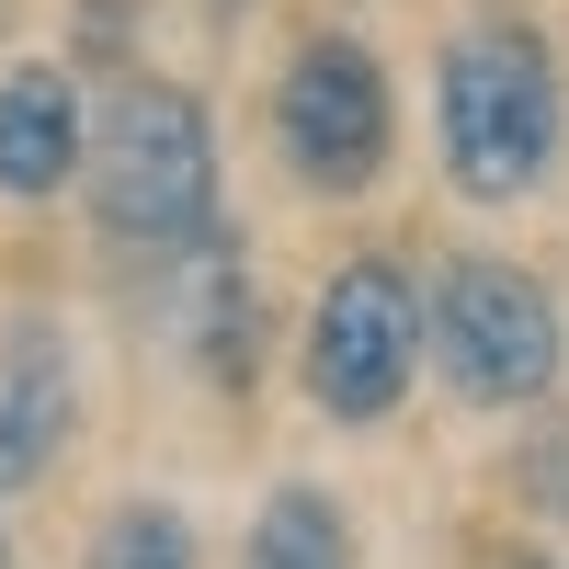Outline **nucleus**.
Listing matches in <instances>:
<instances>
[{
	"label": "nucleus",
	"mask_w": 569,
	"mask_h": 569,
	"mask_svg": "<svg viewBox=\"0 0 569 569\" xmlns=\"http://www.w3.org/2000/svg\"><path fill=\"white\" fill-rule=\"evenodd\" d=\"M80 160H91V217L126 251L206 240V217H217V126H206L194 91L114 80V103L80 126Z\"/></svg>",
	"instance_id": "obj_1"
},
{
	"label": "nucleus",
	"mask_w": 569,
	"mask_h": 569,
	"mask_svg": "<svg viewBox=\"0 0 569 569\" xmlns=\"http://www.w3.org/2000/svg\"><path fill=\"white\" fill-rule=\"evenodd\" d=\"M433 126H445V171L456 194L512 206L536 194L547 160H558V69L525 23H479L445 46V80H433Z\"/></svg>",
	"instance_id": "obj_2"
},
{
	"label": "nucleus",
	"mask_w": 569,
	"mask_h": 569,
	"mask_svg": "<svg viewBox=\"0 0 569 569\" xmlns=\"http://www.w3.org/2000/svg\"><path fill=\"white\" fill-rule=\"evenodd\" d=\"M421 342H433L445 388L479 410H525L558 388V308L525 262H445L433 297H421Z\"/></svg>",
	"instance_id": "obj_3"
},
{
	"label": "nucleus",
	"mask_w": 569,
	"mask_h": 569,
	"mask_svg": "<svg viewBox=\"0 0 569 569\" xmlns=\"http://www.w3.org/2000/svg\"><path fill=\"white\" fill-rule=\"evenodd\" d=\"M421 365V297L399 262H342L308 319V399L330 421H388Z\"/></svg>",
	"instance_id": "obj_4"
},
{
	"label": "nucleus",
	"mask_w": 569,
	"mask_h": 569,
	"mask_svg": "<svg viewBox=\"0 0 569 569\" xmlns=\"http://www.w3.org/2000/svg\"><path fill=\"white\" fill-rule=\"evenodd\" d=\"M388 69L365 58L353 34H319L297 46V69H284L273 91V137L284 160H297V182H319V194H365L376 171H388Z\"/></svg>",
	"instance_id": "obj_5"
},
{
	"label": "nucleus",
	"mask_w": 569,
	"mask_h": 569,
	"mask_svg": "<svg viewBox=\"0 0 569 569\" xmlns=\"http://www.w3.org/2000/svg\"><path fill=\"white\" fill-rule=\"evenodd\" d=\"M80 171V103L58 69H12L0 80V194H58Z\"/></svg>",
	"instance_id": "obj_6"
},
{
	"label": "nucleus",
	"mask_w": 569,
	"mask_h": 569,
	"mask_svg": "<svg viewBox=\"0 0 569 569\" xmlns=\"http://www.w3.org/2000/svg\"><path fill=\"white\" fill-rule=\"evenodd\" d=\"M58 433H69V353L46 330H12L0 342V490L34 479L58 456Z\"/></svg>",
	"instance_id": "obj_7"
},
{
	"label": "nucleus",
	"mask_w": 569,
	"mask_h": 569,
	"mask_svg": "<svg viewBox=\"0 0 569 569\" xmlns=\"http://www.w3.org/2000/svg\"><path fill=\"white\" fill-rule=\"evenodd\" d=\"M240 569H353V536H342V512H330L319 490H273Z\"/></svg>",
	"instance_id": "obj_8"
},
{
	"label": "nucleus",
	"mask_w": 569,
	"mask_h": 569,
	"mask_svg": "<svg viewBox=\"0 0 569 569\" xmlns=\"http://www.w3.org/2000/svg\"><path fill=\"white\" fill-rule=\"evenodd\" d=\"M91 569H194V536H182L160 501H137V512H114V525L91 536Z\"/></svg>",
	"instance_id": "obj_9"
},
{
	"label": "nucleus",
	"mask_w": 569,
	"mask_h": 569,
	"mask_svg": "<svg viewBox=\"0 0 569 569\" xmlns=\"http://www.w3.org/2000/svg\"><path fill=\"white\" fill-rule=\"evenodd\" d=\"M512 569H547V558H512Z\"/></svg>",
	"instance_id": "obj_10"
},
{
	"label": "nucleus",
	"mask_w": 569,
	"mask_h": 569,
	"mask_svg": "<svg viewBox=\"0 0 569 569\" xmlns=\"http://www.w3.org/2000/svg\"><path fill=\"white\" fill-rule=\"evenodd\" d=\"M0 569H12V558H0Z\"/></svg>",
	"instance_id": "obj_11"
}]
</instances>
